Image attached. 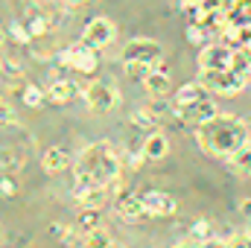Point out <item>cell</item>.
Masks as SVG:
<instances>
[{
	"instance_id": "1",
	"label": "cell",
	"mask_w": 251,
	"mask_h": 248,
	"mask_svg": "<svg viewBox=\"0 0 251 248\" xmlns=\"http://www.w3.org/2000/svg\"><path fill=\"white\" fill-rule=\"evenodd\" d=\"M196 140H199V146H201L207 155H213V158H228V155H234L240 146L251 143L249 128H246V123H243L237 114H219V117L210 120V123L196 125Z\"/></svg>"
},
{
	"instance_id": "2",
	"label": "cell",
	"mask_w": 251,
	"mask_h": 248,
	"mask_svg": "<svg viewBox=\"0 0 251 248\" xmlns=\"http://www.w3.org/2000/svg\"><path fill=\"white\" fill-rule=\"evenodd\" d=\"M76 181L73 187H88V184H111L117 181L120 173V158L111 143H91L82 149V155L73 161Z\"/></svg>"
},
{
	"instance_id": "3",
	"label": "cell",
	"mask_w": 251,
	"mask_h": 248,
	"mask_svg": "<svg viewBox=\"0 0 251 248\" xmlns=\"http://www.w3.org/2000/svg\"><path fill=\"white\" fill-rule=\"evenodd\" d=\"M161 59H164V50L152 38H131L123 47V62L131 73H149L152 67L161 64Z\"/></svg>"
},
{
	"instance_id": "4",
	"label": "cell",
	"mask_w": 251,
	"mask_h": 248,
	"mask_svg": "<svg viewBox=\"0 0 251 248\" xmlns=\"http://www.w3.org/2000/svg\"><path fill=\"white\" fill-rule=\"evenodd\" d=\"M199 82L207 91H213V94L237 97L249 85V73L246 70H237V67H228V70H199Z\"/></svg>"
},
{
	"instance_id": "5",
	"label": "cell",
	"mask_w": 251,
	"mask_h": 248,
	"mask_svg": "<svg viewBox=\"0 0 251 248\" xmlns=\"http://www.w3.org/2000/svg\"><path fill=\"white\" fill-rule=\"evenodd\" d=\"M237 50L228 47V44H204L199 50V70H228V67H237Z\"/></svg>"
},
{
	"instance_id": "6",
	"label": "cell",
	"mask_w": 251,
	"mask_h": 248,
	"mask_svg": "<svg viewBox=\"0 0 251 248\" xmlns=\"http://www.w3.org/2000/svg\"><path fill=\"white\" fill-rule=\"evenodd\" d=\"M59 62L64 67H73V70H79V73H94L97 70V50L94 47H88L85 41H79V44H70V47H64L62 53H59Z\"/></svg>"
},
{
	"instance_id": "7",
	"label": "cell",
	"mask_w": 251,
	"mask_h": 248,
	"mask_svg": "<svg viewBox=\"0 0 251 248\" xmlns=\"http://www.w3.org/2000/svg\"><path fill=\"white\" fill-rule=\"evenodd\" d=\"M114 35H117L114 24L100 15V18H91V21H88V26H85V32H82V41H85L88 47H94V50H102V47H108V44L114 41Z\"/></svg>"
},
{
	"instance_id": "8",
	"label": "cell",
	"mask_w": 251,
	"mask_h": 248,
	"mask_svg": "<svg viewBox=\"0 0 251 248\" xmlns=\"http://www.w3.org/2000/svg\"><path fill=\"white\" fill-rule=\"evenodd\" d=\"M85 102H88L91 111H111L120 102V97H117L111 82H94V85L85 88Z\"/></svg>"
},
{
	"instance_id": "9",
	"label": "cell",
	"mask_w": 251,
	"mask_h": 248,
	"mask_svg": "<svg viewBox=\"0 0 251 248\" xmlns=\"http://www.w3.org/2000/svg\"><path fill=\"white\" fill-rule=\"evenodd\" d=\"M176 114H178V120H181V123H187V125H204V123H210V120H216V117H219V108H216V102L201 99V102H196V105L176 108Z\"/></svg>"
},
{
	"instance_id": "10",
	"label": "cell",
	"mask_w": 251,
	"mask_h": 248,
	"mask_svg": "<svg viewBox=\"0 0 251 248\" xmlns=\"http://www.w3.org/2000/svg\"><path fill=\"white\" fill-rule=\"evenodd\" d=\"M114 213H117L123 222H140V219L149 216V210H146V204H143V196H131V193L117 198Z\"/></svg>"
},
{
	"instance_id": "11",
	"label": "cell",
	"mask_w": 251,
	"mask_h": 248,
	"mask_svg": "<svg viewBox=\"0 0 251 248\" xmlns=\"http://www.w3.org/2000/svg\"><path fill=\"white\" fill-rule=\"evenodd\" d=\"M143 204H146L149 216H173L176 213V198L170 193H161V190H146Z\"/></svg>"
},
{
	"instance_id": "12",
	"label": "cell",
	"mask_w": 251,
	"mask_h": 248,
	"mask_svg": "<svg viewBox=\"0 0 251 248\" xmlns=\"http://www.w3.org/2000/svg\"><path fill=\"white\" fill-rule=\"evenodd\" d=\"M73 198L82 207H105L108 201V184H88V187H73Z\"/></svg>"
},
{
	"instance_id": "13",
	"label": "cell",
	"mask_w": 251,
	"mask_h": 248,
	"mask_svg": "<svg viewBox=\"0 0 251 248\" xmlns=\"http://www.w3.org/2000/svg\"><path fill=\"white\" fill-rule=\"evenodd\" d=\"M79 94H85V91H82L76 82H70V79H56V82L50 85V91H47V99L56 102V105H64V102L76 99Z\"/></svg>"
},
{
	"instance_id": "14",
	"label": "cell",
	"mask_w": 251,
	"mask_h": 248,
	"mask_svg": "<svg viewBox=\"0 0 251 248\" xmlns=\"http://www.w3.org/2000/svg\"><path fill=\"white\" fill-rule=\"evenodd\" d=\"M140 152H143L146 161H161V158L170 152V143H167V137H164L161 131H149V134L143 137V143H140Z\"/></svg>"
},
{
	"instance_id": "15",
	"label": "cell",
	"mask_w": 251,
	"mask_h": 248,
	"mask_svg": "<svg viewBox=\"0 0 251 248\" xmlns=\"http://www.w3.org/2000/svg\"><path fill=\"white\" fill-rule=\"evenodd\" d=\"M201 99H207V88H204L201 82H187V85H181V88L176 91V108L196 105V102H201Z\"/></svg>"
},
{
	"instance_id": "16",
	"label": "cell",
	"mask_w": 251,
	"mask_h": 248,
	"mask_svg": "<svg viewBox=\"0 0 251 248\" xmlns=\"http://www.w3.org/2000/svg\"><path fill=\"white\" fill-rule=\"evenodd\" d=\"M41 164H44V173H50V175H59V173H64V170H67L73 161H70V152H67V149L53 146V149H47V152H44Z\"/></svg>"
},
{
	"instance_id": "17",
	"label": "cell",
	"mask_w": 251,
	"mask_h": 248,
	"mask_svg": "<svg viewBox=\"0 0 251 248\" xmlns=\"http://www.w3.org/2000/svg\"><path fill=\"white\" fill-rule=\"evenodd\" d=\"M143 88H146L152 97H167V94H170V76H167V70L152 67L149 73H143Z\"/></svg>"
},
{
	"instance_id": "18",
	"label": "cell",
	"mask_w": 251,
	"mask_h": 248,
	"mask_svg": "<svg viewBox=\"0 0 251 248\" xmlns=\"http://www.w3.org/2000/svg\"><path fill=\"white\" fill-rule=\"evenodd\" d=\"M225 161H228V167H231L237 175H251V143L240 146V149H237L234 155H228Z\"/></svg>"
},
{
	"instance_id": "19",
	"label": "cell",
	"mask_w": 251,
	"mask_h": 248,
	"mask_svg": "<svg viewBox=\"0 0 251 248\" xmlns=\"http://www.w3.org/2000/svg\"><path fill=\"white\" fill-rule=\"evenodd\" d=\"M79 248H111V234L105 228H94V231H85L82 234V243Z\"/></svg>"
},
{
	"instance_id": "20",
	"label": "cell",
	"mask_w": 251,
	"mask_h": 248,
	"mask_svg": "<svg viewBox=\"0 0 251 248\" xmlns=\"http://www.w3.org/2000/svg\"><path fill=\"white\" fill-rule=\"evenodd\" d=\"M100 219H102V210H100V207H82V213H79V222H76V225H79L82 231H94V228H102V222H100Z\"/></svg>"
},
{
	"instance_id": "21",
	"label": "cell",
	"mask_w": 251,
	"mask_h": 248,
	"mask_svg": "<svg viewBox=\"0 0 251 248\" xmlns=\"http://www.w3.org/2000/svg\"><path fill=\"white\" fill-rule=\"evenodd\" d=\"M131 123L137 125V128L155 131V128H158V114H155V111H146V108H140V111H134V114H131Z\"/></svg>"
},
{
	"instance_id": "22",
	"label": "cell",
	"mask_w": 251,
	"mask_h": 248,
	"mask_svg": "<svg viewBox=\"0 0 251 248\" xmlns=\"http://www.w3.org/2000/svg\"><path fill=\"white\" fill-rule=\"evenodd\" d=\"M6 35L15 41V44H29L32 41V35H29V29L24 26V24H18V21H12L9 26H6Z\"/></svg>"
},
{
	"instance_id": "23",
	"label": "cell",
	"mask_w": 251,
	"mask_h": 248,
	"mask_svg": "<svg viewBox=\"0 0 251 248\" xmlns=\"http://www.w3.org/2000/svg\"><path fill=\"white\" fill-rule=\"evenodd\" d=\"M204 240H210V225L204 222V219H196L193 225H190V243H204Z\"/></svg>"
},
{
	"instance_id": "24",
	"label": "cell",
	"mask_w": 251,
	"mask_h": 248,
	"mask_svg": "<svg viewBox=\"0 0 251 248\" xmlns=\"http://www.w3.org/2000/svg\"><path fill=\"white\" fill-rule=\"evenodd\" d=\"M44 99H47V91H41V88H35V85H26V88H24V102H26L29 108H38Z\"/></svg>"
},
{
	"instance_id": "25",
	"label": "cell",
	"mask_w": 251,
	"mask_h": 248,
	"mask_svg": "<svg viewBox=\"0 0 251 248\" xmlns=\"http://www.w3.org/2000/svg\"><path fill=\"white\" fill-rule=\"evenodd\" d=\"M187 41H190V44H196V47H199V44H204V29H201L199 24H190V26H187Z\"/></svg>"
},
{
	"instance_id": "26",
	"label": "cell",
	"mask_w": 251,
	"mask_h": 248,
	"mask_svg": "<svg viewBox=\"0 0 251 248\" xmlns=\"http://www.w3.org/2000/svg\"><path fill=\"white\" fill-rule=\"evenodd\" d=\"M50 234H53L56 240H64V243H73V234H70V228H67V225H59V222H56V225H50Z\"/></svg>"
},
{
	"instance_id": "27",
	"label": "cell",
	"mask_w": 251,
	"mask_h": 248,
	"mask_svg": "<svg viewBox=\"0 0 251 248\" xmlns=\"http://www.w3.org/2000/svg\"><path fill=\"white\" fill-rule=\"evenodd\" d=\"M228 248H251V234H237L228 240Z\"/></svg>"
},
{
	"instance_id": "28",
	"label": "cell",
	"mask_w": 251,
	"mask_h": 248,
	"mask_svg": "<svg viewBox=\"0 0 251 248\" xmlns=\"http://www.w3.org/2000/svg\"><path fill=\"white\" fill-rule=\"evenodd\" d=\"M18 193V184H15V178H9V175H3V196L9 198V196H15Z\"/></svg>"
},
{
	"instance_id": "29",
	"label": "cell",
	"mask_w": 251,
	"mask_h": 248,
	"mask_svg": "<svg viewBox=\"0 0 251 248\" xmlns=\"http://www.w3.org/2000/svg\"><path fill=\"white\" fill-rule=\"evenodd\" d=\"M0 111H3V117H0V120H3V125L15 123V111L9 108V102H6V99H3V108H0Z\"/></svg>"
},
{
	"instance_id": "30",
	"label": "cell",
	"mask_w": 251,
	"mask_h": 248,
	"mask_svg": "<svg viewBox=\"0 0 251 248\" xmlns=\"http://www.w3.org/2000/svg\"><path fill=\"white\" fill-rule=\"evenodd\" d=\"M3 73H6V76H9V73H12V76H18V73H21V67H18V62L3 59Z\"/></svg>"
},
{
	"instance_id": "31",
	"label": "cell",
	"mask_w": 251,
	"mask_h": 248,
	"mask_svg": "<svg viewBox=\"0 0 251 248\" xmlns=\"http://www.w3.org/2000/svg\"><path fill=\"white\" fill-rule=\"evenodd\" d=\"M199 248H228V243H222V240H213V237H210V240H204Z\"/></svg>"
},
{
	"instance_id": "32",
	"label": "cell",
	"mask_w": 251,
	"mask_h": 248,
	"mask_svg": "<svg viewBox=\"0 0 251 248\" xmlns=\"http://www.w3.org/2000/svg\"><path fill=\"white\" fill-rule=\"evenodd\" d=\"M240 213L251 216V198H243V201H240Z\"/></svg>"
},
{
	"instance_id": "33",
	"label": "cell",
	"mask_w": 251,
	"mask_h": 248,
	"mask_svg": "<svg viewBox=\"0 0 251 248\" xmlns=\"http://www.w3.org/2000/svg\"><path fill=\"white\" fill-rule=\"evenodd\" d=\"M62 3H67V6H79V3H85V0H62Z\"/></svg>"
},
{
	"instance_id": "34",
	"label": "cell",
	"mask_w": 251,
	"mask_h": 248,
	"mask_svg": "<svg viewBox=\"0 0 251 248\" xmlns=\"http://www.w3.org/2000/svg\"><path fill=\"white\" fill-rule=\"evenodd\" d=\"M173 248H193V246H190V243H176Z\"/></svg>"
},
{
	"instance_id": "35",
	"label": "cell",
	"mask_w": 251,
	"mask_h": 248,
	"mask_svg": "<svg viewBox=\"0 0 251 248\" xmlns=\"http://www.w3.org/2000/svg\"><path fill=\"white\" fill-rule=\"evenodd\" d=\"M246 73H251V62H249V67H246Z\"/></svg>"
}]
</instances>
